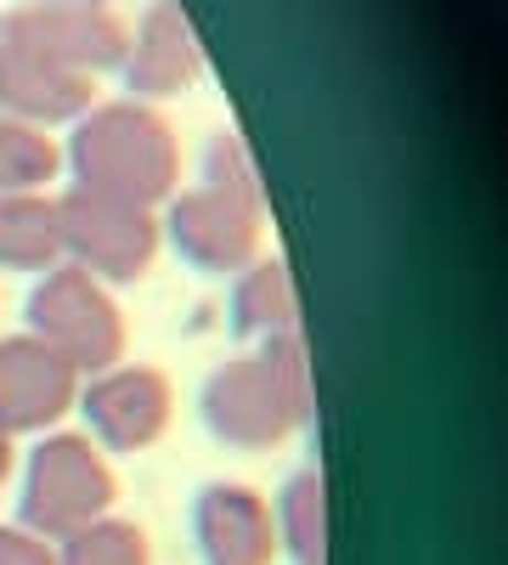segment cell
Listing matches in <instances>:
<instances>
[{"instance_id": "3957f363", "label": "cell", "mask_w": 508, "mask_h": 565, "mask_svg": "<svg viewBox=\"0 0 508 565\" xmlns=\"http://www.w3.org/2000/svg\"><path fill=\"white\" fill-rule=\"evenodd\" d=\"M119 498V481L102 458V447L85 430H52L34 441L23 463V498H18V526L40 532L45 543H63L79 526L102 521Z\"/></svg>"}, {"instance_id": "44dd1931", "label": "cell", "mask_w": 508, "mask_h": 565, "mask_svg": "<svg viewBox=\"0 0 508 565\" xmlns=\"http://www.w3.org/2000/svg\"><path fill=\"white\" fill-rule=\"evenodd\" d=\"M74 7H108V0H74Z\"/></svg>"}, {"instance_id": "5bb4252c", "label": "cell", "mask_w": 508, "mask_h": 565, "mask_svg": "<svg viewBox=\"0 0 508 565\" xmlns=\"http://www.w3.org/2000/svg\"><path fill=\"white\" fill-rule=\"evenodd\" d=\"M233 328L238 334H283V328H300V300H294V282H289V266L283 260H249L233 282Z\"/></svg>"}, {"instance_id": "7a4b0ae2", "label": "cell", "mask_w": 508, "mask_h": 565, "mask_svg": "<svg viewBox=\"0 0 508 565\" xmlns=\"http://www.w3.org/2000/svg\"><path fill=\"white\" fill-rule=\"evenodd\" d=\"M63 164L74 170V186L102 193L119 204H164L181 181V141L164 114L148 103H102L85 119H74Z\"/></svg>"}, {"instance_id": "9a60e30c", "label": "cell", "mask_w": 508, "mask_h": 565, "mask_svg": "<svg viewBox=\"0 0 508 565\" xmlns=\"http://www.w3.org/2000/svg\"><path fill=\"white\" fill-rule=\"evenodd\" d=\"M271 521L294 565H328V487H322L316 469H294L289 487L277 492Z\"/></svg>"}, {"instance_id": "ffe728a7", "label": "cell", "mask_w": 508, "mask_h": 565, "mask_svg": "<svg viewBox=\"0 0 508 565\" xmlns=\"http://www.w3.org/2000/svg\"><path fill=\"white\" fill-rule=\"evenodd\" d=\"M12 476V436H0V481Z\"/></svg>"}, {"instance_id": "6da1fadb", "label": "cell", "mask_w": 508, "mask_h": 565, "mask_svg": "<svg viewBox=\"0 0 508 565\" xmlns=\"http://www.w3.org/2000/svg\"><path fill=\"white\" fill-rule=\"evenodd\" d=\"M209 436L238 452H271L311 424V351L300 328L266 334L260 351L233 356L209 373L198 402Z\"/></svg>"}, {"instance_id": "ac0fdd59", "label": "cell", "mask_w": 508, "mask_h": 565, "mask_svg": "<svg viewBox=\"0 0 508 565\" xmlns=\"http://www.w3.org/2000/svg\"><path fill=\"white\" fill-rule=\"evenodd\" d=\"M204 181L209 186H226V193H244V199H260V175H255V159L249 148L233 136V130H220L209 148H204Z\"/></svg>"}, {"instance_id": "8992f818", "label": "cell", "mask_w": 508, "mask_h": 565, "mask_svg": "<svg viewBox=\"0 0 508 565\" xmlns=\"http://www.w3.org/2000/svg\"><path fill=\"white\" fill-rule=\"evenodd\" d=\"M0 40L23 45V52L57 63L68 74L97 79L108 68L125 63L130 29L108 12V7H74V0H29V7L7 12L0 23Z\"/></svg>"}, {"instance_id": "277c9868", "label": "cell", "mask_w": 508, "mask_h": 565, "mask_svg": "<svg viewBox=\"0 0 508 565\" xmlns=\"http://www.w3.org/2000/svg\"><path fill=\"white\" fill-rule=\"evenodd\" d=\"M29 334L63 356L74 373H108L125 356V311L90 271L74 260H57L52 271H40L29 295Z\"/></svg>"}, {"instance_id": "2e32d148", "label": "cell", "mask_w": 508, "mask_h": 565, "mask_svg": "<svg viewBox=\"0 0 508 565\" xmlns=\"http://www.w3.org/2000/svg\"><path fill=\"white\" fill-rule=\"evenodd\" d=\"M63 148L45 130L23 119H0V199L7 193H40L45 181H57Z\"/></svg>"}, {"instance_id": "e0dca14e", "label": "cell", "mask_w": 508, "mask_h": 565, "mask_svg": "<svg viewBox=\"0 0 508 565\" xmlns=\"http://www.w3.org/2000/svg\"><path fill=\"white\" fill-rule=\"evenodd\" d=\"M57 565H153V543H148V532L136 521H114V514H102V521H90L74 537H63Z\"/></svg>"}, {"instance_id": "30bf717a", "label": "cell", "mask_w": 508, "mask_h": 565, "mask_svg": "<svg viewBox=\"0 0 508 565\" xmlns=\"http://www.w3.org/2000/svg\"><path fill=\"white\" fill-rule=\"evenodd\" d=\"M79 402V373L34 334L0 340V436H34Z\"/></svg>"}, {"instance_id": "ba28073f", "label": "cell", "mask_w": 508, "mask_h": 565, "mask_svg": "<svg viewBox=\"0 0 508 565\" xmlns=\"http://www.w3.org/2000/svg\"><path fill=\"white\" fill-rule=\"evenodd\" d=\"M79 413L102 452H142L170 430L175 396L159 367H108L90 373V385L79 391Z\"/></svg>"}, {"instance_id": "7c38bea8", "label": "cell", "mask_w": 508, "mask_h": 565, "mask_svg": "<svg viewBox=\"0 0 508 565\" xmlns=\"http://www.w3.org/2000/svg\"><path fill=\"white\" fill-rule=\"evenodd\" d=\"M90 108H97V79L68 74L12 40H0V114L7 119L45 130V125H74Z\"/></svg>"}, {"instance_id": "d6986e66", "label": "cell", "mask_w": 508, "mask_h": 565, "mask_svg": "<svg viewBox=\"0 0 508 565\" xmlns=\"http://www.w3.org/2000/svg\"><path fill=\"white\" fill-rule=\"evenodd\" d=\"M0 565H57V543H45L40 532L7 521L0 526Z\"/></svg>"}, {"instance_id": "9c48e42d", "label": "cell", "mask_w": 508, "mask_h": 565, "mask_svg": "<svg viewBox=\"0 0 508 565\" xmlns=\"http://www.w3.org/2000/svg\"><path fill=\"white\" fill-rule=\"evenodd\" d=\"M119 74L136 90V103H164V97H181V90L198 85L204 52H198V34H193L187 12H181V0H148L130 29Z\"/></svg>"}, {"instance_id": "8fae6325", "label": "cell", "mask_w": 508, "mask_h": 565, "mask_svg": "<svg viewBox=\"0 0 508 565\" xmlns=\"http://www.w3.org/2000/svg\"><path fill=\"white\" fill-rule=\"evenodd\" d=\"M193 543L204 565H271L277 559V521L255 487L209 481L193 498Z\"/></svg>"}, {"instance_id": "52a82bcc", "label": "cell", "mask_w": 508, "mask_h": 565, "mask_svg": "<svg viewBox=\"0 0 508 565\" xmlns=\"http://www.w3.org/2000/svg\"><path fill=\"white\" fill-rule=\"evenodd\" d=\"M164 232H170L175 255L187 266H198L209 277H233L249 260H260L266 210H260V199H244V193H226V186L198 181L193 193H181L170 204Z\"/></svg>"}, {"instance_id": "4fadbf2b", "label": "cell", "mask_w": 508, "mask_h": 565, "mask_svg": "<svg viewBox=\"0 0 508 565\" xmlns=\"http://www.w3.org/2000/svg\"><path fill=\"white\" fill-rule=\"evenodd\" d=\"M63 260L57 238V199L7 193L0 199V271H52Z\"/></svg>"}, {"instance_id": "5b68a950", "label": "cell", "mask_w": 508, "mask_h": 565, "mask_svg": "<svg viewBox=\"0 0 508 565\" xmlns=\"http://www.w3.org/2000/svg\"><path fill=\"white\" fill-rule=\"evenodd\" d=\"M57 238L63 260H74L97 282H136L159 260L164 226L142 204H119L102 193H85V186H68L57 199Z\"/></svg>"}]
</instances>
